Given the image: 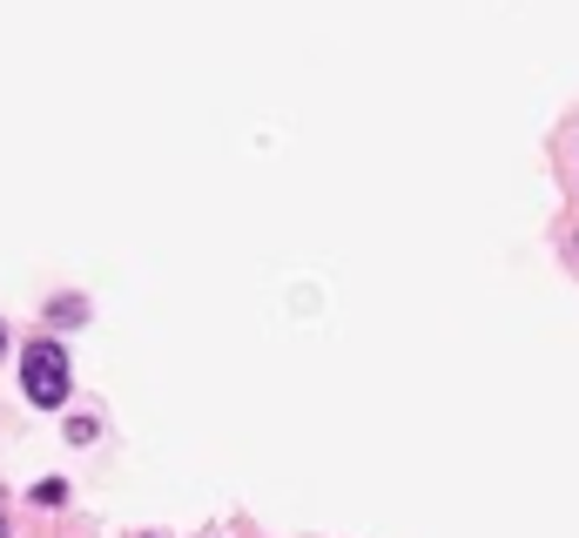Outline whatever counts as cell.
Returning a JSON list of instances; mask_svg holds the SVG:
<instances>
[{
    "label": "cell",
    "instance_id": "cell-1",
    "mask_svg": "<svg viewBox=\"0 0 579 538\" xmlns=\"http://www.w3.org/2000/svg\"><path fill=\"white\" fill-rule=\"evenodd\" d=\"M68 384H74V364H68V350L61 343H28L21 350V391H28V404H41V411H54V404H68Z\"/></svg>",
    "mask_w": 579,
    "mask_h": 538
},
{
    "label": "cell",
    "instance_id": "cell-2",
    "mask_svg": "<svg viewBox=\"0 0 579 538\" xmlns=\"http://www.w3.org/2000/svg\"><path fill=\"white\" fill-rule=\"evenodd\" d=\"M61 498H68V485H61V478H41V485H34V505H48V511H54Z\"/></svg>",
    "mask_w": 579,
    "mask_h": 538
},
{
    "label": "cell",
    "instance_id": "cell-3",
    "mask_svg": "<svg viewBox=\"0 0 579 538\" xmlns=\"http://www.w3.org/2000/svg\"><path fill=\"white\" fill-rule=\"evenodd\" d=\"M0 356H8V323H0Z\"/></svg>",
    "mask_w": 579,
    "mask_h": 538
},
{
    "label": "cell",
    "instance_id": "cell-4",
    "mask_svg": "<svg viewBox=\"0 0 579 538\" xmlns=\"http://www.w3.org/2000/svg\"><path fill=\"white\" fill-rule=\"evenodd\" d=\"M0 538H8V525H0Z\"/></svg>",
    "mask_w": 579,
    "mask_h": 538
}]
</instances>
